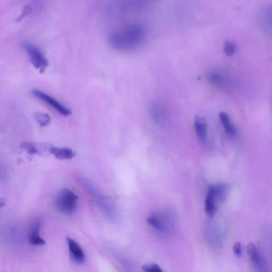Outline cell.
<instances>
[{
    "instance_id": "5bb4252c",
    "label": "cell",
    "mask_w": 272,
    "mask_h": 272,
    "mask_svg": "<svg viewBox=\"0 0 272 272\" xmlns=\"http://www.w3.org/2000/svg\"><path fill=\"white\" fill-rule=\"evenodd\" d=\"M147 222L156 229L163 231L165 227L163 223L155 217H149L147 219Z\"/></svg>"
},
{
    "instance_id": "2e32d148",
    "label": "cell",
    "mask_w": 272,
    "mask_h": 272,
    "mask_svg": "<svg viewBox=\"0 0 272 272\" xmlns=\"http://www.w3.org/2000/svg\"><path fill=\"white\" fill-rule=\"evenodd\" d=\"M21 147L27 152L28 153L33 155L38 153V149L33 144L29 142H25L21 144Z\"/></svg>"
},
{
    "instance_id": "ffe728a7",
    "label": "cell",
    "mask_w": 272,
    "mask_h": 272,
    "mask_svg": "<svg viewBox=\"0 0 272 272\" xmlns=\"http://www.w3.org/2000/svg\"><path fill=\"white\" fill-rule=\"evenodd\" d=\"M31 7L29 6H27L24 9L23 14L19 18L18 20H21L22 18L26 16L27 15H29L31 12Z\"/></svg>"
},
{
    "instance_id": "8992f818",
    "label": "cell",
    "mask_w": 272,
    "mask_h": 272,
    "mask_svg": "<svg viewBox=\"0 0 272 272\" xmlns=\"http://www.w3.org/2000/svg\"><path fill=\"white\" fill-rule=\"evenodd\" d=\"M70 256L76 263L82 264L85 262V255L78 244L70 237L67 238Z\"/></svg>"
},
{
    "instance_id": "9c48e42d",
    "label": "cell",
    "mask_w": 272,
    "mask_h": 272,
    "mask_svg": "<svg viewBox=\"0 0 272 272\" xmlns=\"http://www.w3.org/2000/svg\"><path fill=\"white\" fill-rule=\"evenodd\" d=\"M49 152L56 158L61 159H71L76 156V153L69 148H59L51 147Z\"/></svg>"
},
{
    "instance_id": "ac0fdd59",
    "label": "cell",
    "mask_w": 272,
    "mask_h": 272,
    "mask_svg": "<svg viewBox=\"0 0 272 272\" xmlns=\"http://www.w3.org/2000/svg\"><path fill=\"white\" fill-rule=\"evenodd\" d=\"M142 269L147 272H162L163 270L157 264H151L145 265L142 267Z\"/></svg>"
},
{
    "instance_id": "7c38bea8",
    "label": "cell",
    "mask_w": 272,
    "mask_h": 272,
    "mask_svg": "<svg viewBox=\"0 0 272 272\" xmlns=\"http://www.w3.org/2000/svg\"><path fill=\"white\" fill-rule=\"evenodd\" d=\"M248 254L254 264L258 267L261 268L262 260L261 256L254 244L250 243L247 248Z\"/></svg>"
},
{
    "instance_id": "30bf717a",
    "label": "cell",
    "mask_w": 272,
    "mask_h": 272,
    "mask_svg": "<svg viewBox=\"0 0 272 272\" xmlns=\"http://www.w3.org/2000/svg\"><path fill=\"white\" fill-rule=\"evenodd\" d=\"M219 118L227 134L233 138H236L238 136L237 131L231 124L229 116L225 112H221Z\"/></svg>"
},
{
    "instance_id": "ba28073f",
    "label": "cell",
    "mask_w": 272,
    "mask_h": 272,
    "mask_svg": "<svg viewBox=\"0 0 272 272\" xmlns=\"http://www.w3.org/2000/svg\"><path fill=\"white\" fill-rule=\"evenodd\" d=\"M195 127L197 135L205 144L208 142L207 124L204 118L197 116L195 120Z\"/></svg>"
},
{
    "instance_id": "5b68a950",
    "label": "cell",
    "mask_w": 272,
    "mask_h": 272,
    "mask_svg": "<svg viewBox=\"0 0 272 272\" xmlns=\"http://www.w3.org/2000/svg\"><path fill=\"white\" fill-rule=\"evenodd\" d=\"M32 93L34 96L48 103L49 105L57 110L61 115L67 117L71 115L72 112L70 109L65 107L58 100L52 97L37 90H33Z\"/></svg>"
},
{
    "instance_id": "52a82bcc",
    "label": "cell",
    "mask_w": 272,
    "mask_h": 272,
    "mask_svg": "<svg viewBox=\"0 0 272 272\" xmlns=\"http://www.w3.org/2000/svg\"><path fill=\"white\" fill-rule=\"evenodd\" d=\"M41 224L39 218H36L33 221L29 236V242L33 246H41L45 244V241L40 236Z\"/></svg>"
},
{
    "instance_id": "44dd1931",
    "label": "cell",
    "mask_w": 272,
    "mask_h": 272,
    "mask_svg": "<svg viewBox=\"0 0 272 272\" xmlns=\"http://www.w3.org/2000/svg\"><path fill=\"white\" fill-rule=\"evenodd\" d=\"M6 201L4 199H0V209H1L5 205Z\"/></svg>"
},
{
    "instance_id": "277c9868",
    "label": "cell",
    "mask_w": 272,
    "mask_h": 272,
    "mask_svg": "<svg viewBox=\"0 0 272 272\" xmlns=\"http://www.w3.org/2000/svg\"><path fill=\"white\" fill-rule=\"evenodd\" d=\"M23 48L29 56L30 61L33 66L39 69L43 73L48 67L49 61L44 57L42 52L35 45L29 42H25Z\"/></svg>"
},
{
    "instance_id": "6da1fadb",
    "label": "cell",
    "mask_w": 272,
    "mask_h": 272,
    "mask_svg": "<svg viewBox=\"0 0 272 272\" xmlns=\"http://www.w3.org/2000/svg\"><path fill=\"white\" fill-rule=\"evenodd\" d=\"M147 36L145 26L141 23H131L112 31L108 37L110 45L123 52L134 51L141 46Z\"/></svg>"
},
{
    "instance_id": "8fae6325",
    "label": "cell",
    "mask_w": 272,
    "mask_h": 272,
    "mask_svg": "<svg viewBox=\"0 0 272 272\" xmlns=\"http://www.w3.org/2000/svg\"><path fill=\"white\" fill-rule=\"evenodd\" d=\"M208 79L211 83L216 86L224 88L230 86V82L228 78L219 72H211L209 74Z\"/></svg>"
},
{
    "instance_id": "7a4b0ae2",
    "label": "cell",
    "mask_w": 272,
    "mask_h": 272,
    "mask_svg": "<svg viewBox=\"0 0 272 272\" xmlns=\"http://www.w3.org/2000/svg\"><path fill=\"white\" fill-rule=\"evenodd\" d=\"M228 192L227 185L220 184L209 187L205 202L206 212L213 216L217 211L218 205L226 200Z\"/></svg>"
},
{
    "instance_id": "4fadbf2b",
    "label": "cell",
    "mask_w": 272,
    "mask_h": 272,
    "mask_svg": "<svg viewBox=\"0 0 272 272\" xmlns=\"http://www.w3.org/2000/svg\"><path fill=\"white\" fill-rule=\"evenodd\" d=\"M34 118L42 127H46L50 124L51 117L48 114H43L41 112H36L34 114Z\"/></svg>"
},
{
    "instance_id": "9a60e30c",
    "label": "cell",
    "mask_w": 272,
    "mask_h": 272,
    "mask_svg": "<svg viewBox=\"0 0 272 272\" xmlns=\"http://www.w3.org/2000/svg\"><path fill=\"white\" fill-rule=\"evenodd\" d=\"M223 50L225 54L229 57H231L236 51V46L234 44L231 42H225L223 47Z\"/></svg>"
},
{
    "instance_id": "d6986e66",
    "label": "cell",
    "mask_w": 272,
    "mask_h": 272,
    "mask_svg": "<svg viewBox=\"0 0 272 272\" xmlns=\"http://www.w3.org/2000/svg\"><path fill=\"white\" fill-rule=\"evenodd\" d=\"M233 249L235 253V254L237 256H241L242 255V251H241V244L239 242H237L233 246Z\"/></svg>"
},
{
    "instance_id": "e0dca14e",
    "label": "cell",
    "mask_w": 272,
    "mask_h": 272,
    "mask_svg": "<svg viewBox=\"0 0 272 272\" xmlns=\"http://www.w3.org/2000/svg\"><path fill=\"white\" fill-rule=\"evenodd\" d=\"M126 1L136 9H139L143 8L149 0H126Z\"/></svg>"
},
{
    "instance_id": "3957f363",
    "label": "cell",
    "mask_w": 272,
    "mask_h": 272,
    "mask_svg": "<svg viewBox=\"0 0 272 272\" xmlns=\"http://www.w3.org/2000/svg\"><path fill=\"white\" fill-rule=\"evenodd\" d=\"M78 197L68 189L62 190L55 201L56 209L60 213L70 214L77 208Z\"/></svg>"
}]
</instances>
